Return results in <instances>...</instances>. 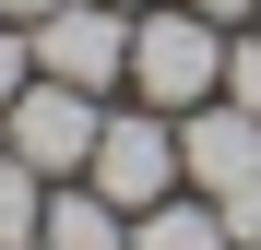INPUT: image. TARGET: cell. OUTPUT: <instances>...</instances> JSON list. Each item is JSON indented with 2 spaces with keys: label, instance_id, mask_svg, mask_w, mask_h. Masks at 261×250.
Instances as JSON below:
<instances>
[{
  "label": "cell",
  "instance_id": "cell-5",
  "mask_svg": "<svg viewBox=\"0 0 261 250\" xmlns=\"http://www.w3.org/2000/svg\"><path fill=\"white\" fill-rule=\"evenodd\" d=\"M178 179H190L202 202H226V191L261 179V119H249L238 96H202V107L178 119Z\"/></svg>",
  "mask_w": 261,
  "mask_h": 250
},
{
  "label": "cell",
  "instance_id": "cell-9",
  "mask_svg": "<svg viewBox=\"0 0 261 250\" xmlns=\"http://www.w3.org/2000/svg\"><path fill=\"white\" fill-rule=\"evenodd\" d=\"M226 96L261 119V24H238V36H226Z\"/></svg>",
  "mask_w": 261,
  "mask_h": 250
},
{
  "label": "cell",
  "instance_id": "cell-3",
  "mask_svg": "<svg viewBox=\"0 0 261 250\" xmlns=\"http://www.w3.org/2000/svg\"><path fill=\"white\" fill-rule=\"evenodd\" d=\"M119 215H154L166 191H178V119L166 107H119L107 131H95V167H83Z\"/></svg>",
  "mask_w": 261,
  "mask_h": 250
},
{
  "label": "cell",
  "instance_id": "cell-1",
  "mask_svg": "<svg viewBox=\"0 0 261 250\" xmlns=\"http://www.w3.org/2000/svg\"><path fill=\"white\" fill-rule=\"evenodd\" d=\"M130 96L166 107V119H190L202 96H226V24L190 12V0L143 12V24H130Z\"/></svg>",
  "mask_w": 261,
  "mask_h": 250
},
{
  "label": "cell",
  "instance_id": "cell-10",
  "mask_svg": "<svg viewBox=\"0 0 261 250\" xmlns=\"http://www.w3.org/2000/svg\"><path fill=\"white\" fill-rule=\"evenodd\" d=\"M24 83H36V48H24V24H0V107H12Z\"/></svg>",
  "mask_w": 261,
  "mask_h": 250
},
{
  "label": "cell",
  "instance_id": "cell-7",
  "mask_svg": "<svg viewBox=\"0 0 261 250\" xmlns=\"http://www.w3.org/2000/svg\"><path fill=\"white\" fill-rule=\"evenodd\" d=\"M130 250H238V238H226L214 202H178V191H166L154 215H130Z\"/></svg>",
  "mask_w": 261,
  "mask_h": 250
},
{
  "label": "cell",
  "instance_id": "cell-4",
  "mask_svg": "<svg viewBox=\"0 0 261 250\" xmlns=\"http://www.w3.org/2000/svg\"><path fill=\"white\" fill-rule=\"evenodd\" d=\"M36 72H48V83H83V96L130 83V12H119V0H60V12H36Z\"/></svg>",
  "mask_w": 261,
  "mask_h": 250
},
{
  "label": "cell",
  "instance_id": "cell-12",
  "mask_svg": "<svg viewBox=\"0 0 261 250\" xmlns=\"http://www.w3.org/2000/svg\"><path fill=\"white\" fill-rule=\"evenodd\" d=\"M190 12H214V24H261V0H190Z\"/></svg>",
  "mask_w": 261,
  "mask_h": 250
},
{
  "label": "cell",
  "instance_id": "cell-6",
  "mask_svg": "<svg viewBox=\"0 0 261 250\" xmlns=\"http://www.w3.org/2000/svg\"><path fill=\"white\" fill-rule=\"evenodd\" d=\"M36 238H48V250H130V215H119L95 179H71L48 215H36Z\"/></svg>",
  "mask_w": 261,
  "mask_h": 250
},
{
  "label": "cell",
  "instance_id": "cell-2",
  "mask_svg": "<svg viewBox=\"0 0 261 250\" xmlns=\"http://www.w3.org/2000/svg\"><path fill=\"white\" fill-rule=\"evenodd\" d=\"M95 131H107V107L83 96V83H48V72L0 107V143H12L36 179H83V167H95Z\"/></svg>",
  "mask_w": 261,
  "mask_h": 250
},
{
  "label": "cell",
  "instance_id": "cell-13",
  "mask_svg": "<svg viewBox=\"0 0 261 250\" xmlns=\"http://www.w3.org/2000/svg\"><path fill=\"white\" fill-rule=\"evenodd\" d=\"M36 12H60V0H0V24H36Z\"/></svg>",
  "mask_w": 261,
  "mask_h": 250
},
{
  "label": "cell",
  "instance_id": "cell-8",
  "mask_svg": "<svg viewBox=\"0 0 261 250\" xmlns=\"http://www.w3.org/2000/svg\"><path fill=\"white\" fill-rule=\"evenodd\" d=\"M36 215H48V179H36L12 143H0V250H12V238H36Z\"/></svg>",
  "mask_w": 261,
  "mask_h": 250
},
{
  "label": "cell",
  "instance_id": "cell-14",
  "mask_svg": "<svg viewBox=\"0 0 261 250\" xmlns=\"http://www.w3.org/2000/svg\"><path fill=\"white\" fill-rule=\"evenodd\" d=\"M119 12H143V0H119Z\"/></svg>",
  "mask_w": 261,
  "mask_h": 250
},
{
  "label": "cell",
  "instance_id": "cell-15",
  "mask_svg": "<svg viewBox=\"0 0 261 250\" xmlns=\"http://www.w3.org/2000/svg\"><path fill=\"white\" fill-rule=\"evenodd\" d=\"M249 250H261V238H249Z\"/></svg>",
  "mask_w": 261,
  "mask_h": 250
},
{
  "label": "cell",
  "instance_id": "cell-11",
  "mask_svg": "<svg viewBox=\"0 0 261 250\" xmlns=\"http://www.w3.org/2000/svg\"><path fill=\"white\" fill-rule=\"evenodd\" d=\"M214 215H226V238L249 250V238H261V179H249V191H226V202H214Z\"/></svg>",
  "mask_w": 261,
  "mask_h": 250
}]
</instances>
